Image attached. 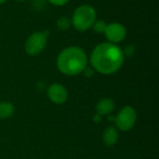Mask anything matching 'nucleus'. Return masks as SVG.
Returning a JSON list of instances; mask_svg holds the SVG:
<instances>
[{"instance_id": "obj_9", "label": "nucleus", "mask_w": 159, "mask_h": 159, "mask_svg": "<svg viewBox=\"0 0 159 159\" xmlns=\"http://www.w3.org/2000/svg\"><path fill=\"white\" fill-rule=\"evenodd\" d=\"M119 138V134L117 129L115 127H108L102 135V140L103 143H105V145L107 146H113L115 145Z\"/></svg>"}, {"instance_id": "obj_10", "label": "nucleus", "mask_w": 159, "mask_h": 159, "mask_svg": "<svg viewBox=\"0 0 159 159\" xmlns=\"http://www.w3.org/2000/svg\"><path fill=\"white\" fill-rule=\"evenodd\" d=\"M14 105L11 102H0V119H7L11 117L14 114Z\"/></svg>"}, {"instance_id": "obj_1", "label": "nucleus", "mask_w": 159, "mask_h": 159, "mask_svg": "<svg viewBox=\"0 0 159 159\" xmlns=\"http://www.w3.org/2000/svg\"><path fill=\"white\" fill-rule=\"evenodd\" d=\"M125 55L123 50L110 42H103L94 48L90 55L93 69L102 75H112L123 65Z\"/></svg>"}, {"instance_id": "obj_15", "label": "nucleus", "mask_w": 159, "mask_h": 159, "mask_svg": "<svg viewBox=\"0 0 159 159\" xmlns=\"http://www.w3.org/2000/svg\"><path fill=\"white\" fill-rule=\"evenodd\" d=\"M7 0H0V4H3V3H5Z\"/></svg>"}, {"instance_id": "obj_3", "label": "nucleus", "mask_w": 159, "mask_h": 159, "mask_svg": "<svg viewBox=\"0 0 159 159\" xmlns=\"http://www.w3.org/2000/svg\"><path fill=\"white\" fill-rule=\"evenodd\" d=\"M96 10L92 6L82 5L74 11L71 22L76 31L85 32L92 27L96 20Z\"/></svg>"}, {"instance_id": "obj_11", "label": "nucleus", "mask_w": 159, "mask_h": 159, "mask_svg": "<svg viewBox=\"0 0 159 159\" xmlns=\"http://www.w3.org/2000/svg\"><path fill=\"white\" fill-rule=\"evenodd\" d=\"M71 25H72L71 20L69 18H67V17H61L57 20V27L61 31H66V30H68Z\"/></svg>"}, {"instance_id": "obj_13", "label": "nucleus", "mask_w": 159, "mask_h": 159, "mask_svg": "<svg viewBox=\"0 0 159 159\" xmlns=\"http://www.w3.org/2000/svg\"><path fill=\"white\" fill-rule=\"evenodd\" d=\"M48 1H49V3H51V4L54 5V6L61 7V6L66 5L70 0H48Z\"/></svg>"}, {"instance_id": "obj_14", "label": "nucleus", "mask_w": 159, "mask_h": 159, "mask_svg": "<svg viewBox=\"0 0 159 159\" xmlns=\"http://www.w3.org/2000/svg\"><path fill=\"white\" fill-rule=\"evenodd\" d=\"M133 52H134V48H133V47H132V46H128V47L125 48V50L123 51L124 55H125V54H127V55H130V54H132Z\"/></svg>"}, {"instance_id": "obj_8", "label": "nucleus", "mask_w": 159, "mask_h": 159, "mask_svg": "<svg viewBox=\"0 0 159 159\" xmlns=\"http://www.w3.org/2000/svg\"><path fill=\"white\" fill-rule=\"evenodd\" d=\"M115 109V103L111 99H102L96 105V111L99 116H106L111 114Z\"/></svg>"}, {"instance_id": "obj_6", "label": "nucleus", "mask_w": 159, "mask_h": 159, "mask_svg": "<svg viewBox=\"0 0 159 159\" xmlns=\"http://www.w3.org/2000/svg\"><path fill=\"white\" fill-rule=\"evenodd\" d=\"M127 31L124 25L118 22H112L107 24L104 31V35L106 39L113 44H117L123 41L126 37Z\"/></svg>"}, {"instance_id": "obj_4", "label": "nucleus", "mask_w": 159, "mask_h": 159, "mask_svg": "<svg viewBox=\"0 0 159 159\" xmlns=\"http://www.w3.org/2000/svg\"><path fill=\"white\" fill-rule=\"evenodd\" d=\"M48 36L43 32H36L32 34L25 42V50L31 56L40 54L46 48Z\"/></svg>"}, {"instance_id": "obj_5", "label": "nucleus", "mask_w": 159, "mask_h": 159, "mask_svg": "<svg viewBox=\"0 0 159 159\" xmlns=\"http://www.w3.org/2000/svg\"><path fill=\"white\" fill-rule=\"evenodd\" d=\"M136 119V111L131 106H125L122 110L119 111L116 116L115 121L117 129L122 131H129L134 127Z\"/></svg>"}, {"instance_id": "obj_7", "label": "nucleus", "mask_w": 159, "mask_h": 159, "mask_svg": "<svg viewBox=\"0 0 159 159\" xmlns=\"http://www.w3.org/2000/svg\"><path fill=\"white\" fill-rule=\"evenodd\" d=\"M48 97L56 104H62L67 101L68 91L64 86L59 83L52 84L48 89Z\"/></svg>"}, {"instance_id": "obj_12", "label": "nucleus", "mask_w": 159, "mask_h": 159, "mask_svg": "<svg viewBox=\"0 0 159 159\" xmlns=\"http://www.w3.org/2000/svg\"><path fill=\"white\" fill-rule=\"evenodd\" d=\"M106 26H107V23L104 20H95V22L92 25L93 30L96 33H98V34H104V31L106 29Z\"/></svg>"}, {"instance_id": "obj_16", "label": "nucleus", "mask_w": 159, "mask_h": 159, "mask_svg": "<svg viewBox=\"0 0 159 159\" xmlns=\"http://www.w3.org/2000/svg\"><path fill=\"white\" fill-rule=\"evenodd\" d=\"M17 1H19V2H23V1H25V0H17Z\"/></svg>"}, {"instance_id": "obj_2", "label": "nucleus", "mask_w": 159, "mask_h": 159, "mask_svg": "<svg viewBox=\"0 0 159 159\" xmlns=\"http://www.w3.org/2000/svg\"><path fill=\"white\" fill-rule=\"evenodd\" d=\"M88 57L79 47H69L61 50L57 58V67L66 75H76L87 68Z\"/></svg>"}]
</instances>
